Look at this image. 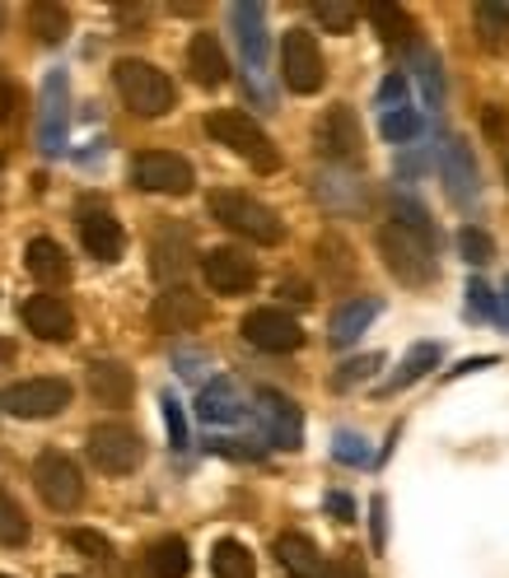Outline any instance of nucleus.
Returning a JSON list of instances; mask_svg holds the SVG:
<instances>
[{"label": "nucleus", "mask_w": 509, "mask_h": 578, "mask_svg": "<svg viewBox=\"0 0 509 578\" xmlns=\"http://www.w3.org/2000/svg\"><path fill=\"white\" fill-rule=\"evenodd\" d=\"M375 243H379L383 266L393 271L402 285H411V290H421V285H435L440 262H435V238H430V233L402 229V225H393V219H388V225H379Z\"/></svg>", "instance_id": "nucleus-1"}, {"label": "nucleus", "mask_w": 509, "mask_h": 578, "mask_svg": "<svg viewBox=\"0 0 509 578\" xmlns=\"http://www.w3.org/2000/svg\"><path fill=\"white\" fill-rule=\"evenodd\" d=\"M112 85H117L122 103H127L136 117H164V112H173V103H178V89H173V79H169L160 66L136 62V56H127V62L112 66Z\"/></svg>", "instance_id": "nucleus-2"}, {"label": "nucleus", "mask_w": 509, "mask_h": 578, "mask_svg": "<svg viewBox=\"0 0 509 578\" xmlns=\"http://www.w3.org/2000/svg\"><path fill=\"white\" fill-rule=\"evenodd\" d=\"M206 131H210L225 150L239 154L243 164L258 168V173H277V168H281V150L271 145V135H267L258 122H252L248 112H239V108L210 112V117H206Z\"/></svg>", "instance_id": "nucleus-3"}, {"label": "nucleus", "mask_w": 509, "mask_h": 578, "mask_svg": "<svg viewBox=\"0 0 509 578\" xmlns=\"http://www.w3.org/2000/svg\"><path fill=\"white\" fill-rule=\"evenodd\" d=\"M210 215L220 219V225L229 233H239L248 238V243H281V215L262 206L258 196H248V192H210Z\"/></svg>", "instance_id": "nucleus-4"}, {"label": "nucleus", "mask_w": 509, "mask_h": 578, "mask_svg": "<svg viewBox=\"0 0 509 578\" xmlns=\"http://www.w3.org/2000/svg\"><path fill=\"white\" fill-rule=\"evenodd\" d=\"M71 406V383L66 378H24L0 392V411L14 421H52Z\"/></svg>", "instance_id": "nucleus-5"}, {"label": "nucleus", "mask_w": 509, "mask_h": 578, "mask_svg": "<svg viewBox=\"0 0 509 578\" xmlns=\"http://www.w3.org/2000/svg\"><path fill=\"white\" fill-rule=\"evenodd\" d=\"M33 486H37V494H43V504L56 509V513L80 509V500H85V476H80V467H75L66 452H56V448L37 452Z\"/></svg>", "instance_id": "nucleus-6"}, {"label": "nucleus", "mask_w": 509, "mask_h": 578, "mask_svg": "<svg viewBox=\"0 0 509 578\" xmlns=\"http://www.w3.org/2000/svg\"><path fill=\"white\" fill-rule=\"evenodd\" d=\"M89 462L99 467L104 476H131L136 467L145 462V444H141V434H136L131 425H94L89 429Z\"/></svg>", "instance_id": "nucleus-7"}, {"label": "nucleus", "mask_w": 509, "mask_h": 578, "mask_svg": "<svg viewBox=\"0 0 509 578\" xmlns=\"http://www.w3.org/2000/svg\"><path fill=\"white\" fill-rule=\"evenodd\" d=\"M131 183L141 192H154V196H187L197 187V173H192L183 154L145 150V154H136V164H131Z\"/></svg>", "instance_id": "nucleus-8"}, {"label": "nucleus", "mask_w": 509, "mask_h": 578, "mask_svg": "<svg viewBox=\"0 0 509 578\" xmlns=\"http://www.w3.org/2000/svg\"><path fill=\"white\" fill-rule=\"evenodd\" d=\"M71 135V79L66 70H47L43 94H37V150L62 154Z\"/></svg>", "instance_id": "nucleus-9"}, {"label": "nucleus", "mask_w": 509, "mask_h": 578, "mask_svg": "<svg viewBox=\"0 0 509 578\" xmlns=\"http://www.w3.org/2000/svg\"><path fill=\"white\" fill-rule=\"evenodd\" d=\"M281 75L295 94H318L327 85V62H323L318 37L304 29H290L281 43Z\"/></svg>", "instance_id": "nucleus-10"}, {"label": "nucleus", "mask_w": 509, "mask_h": 578, "mask_svg": "<svg viewBox=\"0 0 509 578\" xmlns=\"http://www.w3.org/2000/svg\"><path fill=\"white\" fill-rule=\"evenodd\" d=\"M239 331H243L248 346H258L267 355H290V350L304 346V327L281 308H252Z\"/></svg>", "instance_id": "nucleus-11"}, {"label": "nucleus", "mask_w": 509, "mask_h": 578, "mask_svg": "<svg viewBox=\"0 0 509 578\" xmlns=\"http://www.w3.org/2000/svg\"><path fill=\"white\" fill-rule=\"evenodd\" d=\"M229 29H234V43H239V56L248 75H262L267 70V52H271V37H267V10L258 0H239L229 6Z\"/></svg>", "instance_id": "nucleus-12"}, {"label": "nucleus", "mask_w": 509, "mask_h": 578, "mask_svg": "<svg viewBox=\"0 0 509 578\" xmlns=\"http://www.w3.org/2000/svg\"><path fill=\"white\" fill-rule=\"evenodd\" d=\"M313 141H318V150L327 159H337V164H350V159H360L365 150V131H360V117L350 103H337L323 112L318 131H313Z\"/></svg>", "instance_id": "nucleus-13"}, {"label": "nucleus", "mask_w": 509, "mask_h": 578, "mask_svg": "<svg viewBox=\"0 0 509 578\" xmlns=\"http://www.w3.org/2000/svg\"><path fill=\"white\" fill-rule=\"evenodd\" d=\"M202 275L215 294H248L258 285V262L243 248H210L202 257Z\"/></svg>", "instance_id": "nucleus-14"}, {"label": "nucleus", "mask_w": 509, "mask_h": 578, "mask_svg": "<svg viewBox=\"0 0 509 578\" xmlns=\"http://www.w3.org/2000/svg\"><path fill=\"white\" fill-rule=\"evenodd\" d=\"M202 323H206V298L192 294V290H183V285H169V290L150 304V327L164 331V336L197 331Z\"/></svg>", "instance_id": "nucleus-15"}, {"label": "nucleus", "mask_w": 509, "mask_h": 578, "mask_svg": "<svg viewBox=\"0 0 509 578\" xmlns=\"http://www.w3.org/2000/svg\"><path fill=\"white\" fill-rule=\"evenodd\" d=\"M258 421H262L267 444H277V448H300L304 444V415L285 392H277V388L258 392Z\"/></svg>", "instance_id": "nucleus-16"}, {"label": "nucleus", "mask_w": 509, "mask_h": 578, "mask_svg": "<svg viewBox=\"0 0 509 578\" xmlns=\"http://www.w3.org/2000/svg\"><path fill=\"white\" fill-rule=\"evenodd\" d=\"M440 177L448 196H454V206H467L481 196V177H477V159L473 150H467V141H458V135H444L440 141Z\"/></svg>", "instance_id": "nucleus-17"}, {"label": "nucleus", "mask_w": 509, "mask_h": 578, "mask_svg": "<svg viewBox=\"0 0 509 578\" xmlns=\"http://www.w3.org/2000/svg\"><path fill=\"white\" fill-rule=\"evenodd\" d=\"M24 327L37 341H71L75 336V313L62 294H33L24 304Z\"/></svg>", "instance_id": "nucleus-18"}, {"label": "nucleus", "mask_w": 509, "mask_h": 578, "mask_svg": "<svg viewBox=\"0 0 509 578\" xmlns=\"http://www.w3.org/2000/svg\"><path fill=\"white\" fill-rule=\"evenodd\" d=\"M192 266V229L187 225H164L150 238V271L160 281H178Z\"/></svg>", "instance_id": "nucleus-19"}, {"label": "nucleus", "mask_w": 509, "mask_h": 578, "mask_svg": "<svg viewBox=\"0 0 509 578\" xmlns=\"http://www.w3.org/2000/svg\"><path fill=\"white\" fill-rule=\"evenodd\" d=\"M80 243L89 257H99V262H117L127 248V229H122V219H117L112 210H80Z\"/></svg>", "instance_id": "nucleus-20"}, {"label": "nucleus", "mask_w": 509, "mask_h": 578, "mask_svg": "<svg viewBox=\"0 0 509 578\" xmlns=\"http://www.w3.org/2000/svg\"><path fill=\"white\" fill-rule=\"evenodd\" d=\"M89 392H94V402L99 406L122 411L136 396V373L127 364H117V360H94L89 364Z\"/></svg>", "instance_id": "nucleus-21"}, {"label": "nucleus", "mask_w": 509, "mask_h": 578, "mask_svg": "<svg viewBox=\"0 0 509 578\" xmlns=\"http://www.w3.org/2000/svg\"><path fill=\"white\" fill-rule=\"evenodd\" d=\"M187 75L197 79L202 89H220L229 79V62H225V47L215 33H197L187 43Z\"/></svg>", "instance_id": "nucleus-22"}, {"label": "nucleus", "mask_w": 509, "mask_h": 578, "mask_svg": "<svg viewBox=\"0 0 509 578\" xmlns=\"http://www.w3.org/2000/svg\"><path fill=\"white\" fill-rule=\"evenodd\" d=\"M197 415L206 425H234L243 421V392L234 378H210V383L197 392Z\"/></svg>", "instance_id": "nucleus-23"}, {"label": "nucleus", "mask_w": 509, "mask_h": 578, "mask_svg": "<svg viewBox=\"0 0 509 578\" xmlns=\"http://www.w3.org/2000/svg\"><path fill=\"white\" fill-rule=\"evenodd\" d=\"M383 313V298H369V294H360V298H346V304L332 313V346H350L356 336H365L369 331V323Z\"/></svg>", "instance_id": "nucleus-24"}, {"label": "nucleus", "mask_w": 509, "mask_h": 578, "mask_svg": "<svg viewBox=\"0 0 509 578\" xmlns=\"http://www.w3.org/2000/svg\"><path fill=\"white\" fill-rule=\"evenodd\" d=\"M271 550H277V565L290 578H318L323 574V555H318V546H313L304 532H281Z\"/></svg>", "instance_id": "nucleus-25"}, {"label": "nucleus", "mask_w": 509, "mask_h": 578, "mask_svg": "<svg viewBox=\"0 0 509 578\" xmlns=\"http://www.w3.org/2000/svg\"><path fill=\"white\" fill-rule=\"evenodd\" d=\"M24 266H29L33 281H43V285L71 281V257L62 252V243H52V238H33L24 248Z\"/></svg>", "instance_id": "nucleus-26"}, {"label": "nucleus", "mask_w": 509, "mask_h": 578, "mask_svg": "<svg viewBox=\"0 0 509 578\" xmlns=\"http://www.w3.org/2000/svg\"><path fill=\"white\" fill-rule=\"evenodd\" d=\"M440 364V346L435 341H416L407 355H402V364H398V373L388 378V383L379 388V396H393V392H402V388H411V383H421V378Z\"/></svg>", "instance_id": "nucleus-27"}, {"label": "nucleus", "mask_w": 509, "mask_h": 578, "mask_svg": "<svg viewBox=\"0 0 509 578\" xmlns=\"http://www.w3.org/2000/svg\"><path fill=\"white\" fill-rule=\"evenodd\" d=\"M192 569V555L183 536H164L145 550V578H187Z\"/></svg>", "instance_id": "nucleus-28"}, {"label": "nucleus", "mask_w": 509, "mask_h": 578, "mask_svg": "<svg viewBox=\"0 0 509 578\" xmlns=\"http://www.w3.org/2000/svg\"><path fill=\"white\" fill-rule=\"evenodd\" d=\"M29 29H33L37 43L56 47V43H66V33H71V14H66V6H56V0H33V6H29Z\"/></svg>", "instance_id": "nucleus-29"}, {"label": "nucleus", "mask_w": 509, "mask_h": 578, "mask_svg": "<svg viewBox=\"0 0 509 578\" xmlns=\"http://www.w3.org/2000/svg\"><path fill=\"white\" fill-rule=\"evenodd\" d=\"M210 574L215 578H258V560H252V550L243 542L225 536V542H215V550H210Z\"/></svg>", "instance_id": "nucleus-30"}, {"label": "nucleus", "mask_w": 509, "mask_h": 578, "mask_svg": "<svg viewBox=\"0 0 509 578\" xmlns=\"http://www.w3.org/2000/svg\"><path fill=\"white\" fill-rule=\"evenodd\" d=\"M369 24H375L383 43H393V47L416 43V24H411V14L402 6H369Z\"/></svg>", "instance_id": "nucleus-31"}, {"label": "nucleus", "mask_w": 509, "mask_h": 578, "mask_svg": "<svg viewBox=\"0 0 509 578\" xmlns=\"http://www.w3.org/2000/svg\"><path fill=\"white\" fill-rule=\"evenodd\" d=\"M421 131H425V117L416 108H393L379 117V135L388 145H411V141H421Z\"/></svg>", "instance_id": "nucleus-32"}, {"label": "nucleus", "mask_w": 509, "mask_h": 578, "mask_svg": "<svg viewBox=\"0 0 509 578\" xmlns=\"http://www.w3.org/2000/svg\"><path fill=\"white\" fill-rule=\"evenodd\" d=\"M477 14V33H481V43L500 52L505 47V37H509V6L505 0H481V6L473 10Z\"/></svg>", "instance_id": "nucleus-33"}, {"label": "nucleus", "mask_w": 509, "mask_h": 578, "mask_svg": "<svg viewBox=\"0 0 509 578\" xmlns=\"http://www.w3.org/2000/svg\"><path fill=\"white\" fill-rule=\"evenodd\" d=\"M411 66L421 75V89L430 98V108H444V75H440V56L425 43H411Z\"/></svg>", "instance_id": "nucleus-34"}, {"label": "nucleus", "mask_w": 509, "mask_h": 578, "mask_svg": "<svg viewBox=\"0 0 509 578\" xmlns=\"http://www.w3.org/2000/svg\"><path fill=\"white\" fill-rule=\"evenodd\" d=\"M24 542H29V517L14 494L0 486V546H24Z\"/></svg>", "instance_id": "nucleus-35"}, {"label": "nucleus", "mask_w": 509, "mask_h": 578, "mask_svg": "<svg viewBox=\"0 0 509 578\" xmlns=\"http://www.w3.org/2000/svg\"><path fill=\"white\" fill-rule=\"evenodd\" d=\"M458 252H463V262L486 266V262L496 257V238L486 233V229H477V225H467V229L458 233Z\"/></svg>", "instance_id": "nucleus-36"}, {"label": "nucleus", "mask_w": 509, "mask_h": 578, "mask_svg": "<svg viewBox=\"0 0 509 578\" xmlns=\"http://www.w3.org/2000/svg\"><path fill=\"white\" fill-rule=\"evenodd\" d=\"M313 19H318L327 33H350V29H356V19H360V10L342 6V0H318V6H313Z\"/></svg>", "instance_id": "nucleus-37"}, {"label": "nucleus", "mask_w": 509, "mask_h": 578, "mask_svg": "<svg viewBox=\"0 0 509 578\" xmlns=\"http://www.w3.org/2000/svg\"><path fill=\"white\" fill-rule=\"evenodd\" d=\"M379 364H383V355H356V360H346L337 373H332V388H337V392L356 388V383H365V378L375 373Z\"/></svg>", "instance_id": "nucleus-38"}, {"label": "nucleus", "mask_w": 509, "mask_h": 578, "mask_svg": "<svg viewBox=\"0 0 509 578\" xmlns=\"http://www.w3.org/2000/svg\"><path fill=\"white\" fill-rule=\"evenodd\" d=\"M332 457H337V462H346V467H365V462H369V448H365L360 434L337 429V438H332Z\"/></svg>", "instance_id": "nucleus-39"}, {"label": "nucleus", "mask_w": 509, "mask_h": 578, "mask_svg": "<svg viewBox=\"0 0 509 578\" xmlns=\"http://www.w3.org/2000/svg\"><path fill=\"white\" fill-rule=\"evenodd\" d=\"M160 406H164V429H169V444L173 448H187V415H183V402L173 392L160 396Z\"/></svg>", "instance_id": "nucleus-40"}, {"label": "nucleus", "mask_w": 509, "mask_h": 578, "mask_svg": "<svg viewBox=\"0 0 509 578\" xmlns=\"http://www.w3.org/2000/svg\"><path fill=\"white\" fill-rule=\"evenodd\" d=\"M467 304H473V313H481V317H496V323H505V317H509V308H500V304H496V294L486 290L481 281L467 285Z\"/></svg>", "instance_id": "nucleus-41"}, {"label": "nucleus", "mask_w": 509, "mask_h": 578, "mask_svg": "<svg viewBox=\"0 0 509 578\" xmlns=\"http://www.w3.org/2000/svg\"><path fill=\"white\" fill-rule=\"evenodd\" d=\"M71 546H75V550H85L89 560H112V546H108V536H99V532H89V527H80V532H71Z\"/></svg>", "instance_id": "nucleus-42"}, {"label": "nucleus", "mask_w": 509, "mask_h": 578, "mask_svg": "<svg viewBox=\"0 0 509 578\" xmlns=\"http://www.w3.org/2000/svg\"><path fill=\"white\" fill-rule=\"evenodd\" d=\"M379 108L393 112V108H407V75H388L379 85Z\"/></svg>", "instance_id": "nucleus-43"}, {"label": "nucleus", "mask_w": 509, "mask_h": 578, "mask_svg": "<svg viewBox=\"0 0 509 578\" xmlns=\"http://www.w3.org/2000/svg\"><path fill=\"white\" fill-rule=\"evenodd\" d=\"M388 504H383V494H375L369 500V542H375V550H383L388 546Z\"/></svg>", "instance_id": "nucleus-44"}, {"label": "nucleus", "mask_w": 509, "mask_h": 578, "mask_svg": "<svg viewBox=\"0 0 509 578\" xmlns=\"http://www.w3.org/2000/svg\"><path fill=\"white\" fill-rule=\"evenodd\" d=\"M19 103H24V94H19V85H14V79L0 75V122H14Z\"/></svg>", "instance_id": "nucleus-45"}, {"label": "nucleus", "mask_w": 509, "mask_h": 578, "mask_svg": "<svg viewBox=\"0 0 509 578\" xmlns=\"http://www.w3.org/2000/svg\"><path fill=\"white\" fill-rule=\"evenodd\" d=\"M318 578H369V574L360 569V560H356V555H342V560L323 565V574H318Z\"/></svg>", "instance_id": "nucleus-46"}, {"label": "nucleus", "mask_w": 509, "mask_h": 578, "mask_svg": "<svg viewBox=\"0 0 509 578\" xmlns=\"http://www.w3.org/2000/svg\"><path fill=\"white\" fill-rule=\"evenodd\" d=\"M486 131H491V141L505 145V135H509V117H505V108H486Z\"/></svg>", "instance_id": "nucleus-47"}, {"label": "nucleus", "mask_w": 509, "mask_h": 578, "mask_svg": "<svg viewBox=\"0 0 509 578\" xmlns=\"http://www.w3.org/2000/svg\"><path fill=\"white\" fill-rule=\"evenodd\" d=\"M327 513H332V517H342V523H350V517H356V504H350L346 494L332 490V494H327Z\"/></svg>", "instance_id": "nucleus-48"}, {"label": "nucleus", "mask_w": 509, "mask_h": 578, "mask_svg": "<svg viewBox=\"0 0 509 578\" xmlns=\"http://www.w3.org/2000/svg\"><path fill=\"white\" fill-rule=\"evenodd\" d=\"M496 360H491V355H477V360H463L458 369H448L444 378H463V373H477V369H491Z\"/></svg>", "instance_id": "nucleus-49"}, {"label": "nucleus", "mask_w": 509, "mask_h": 578, "mask_svg": "<svg viewBox=\"0 0 509 578\" xmlns=\"http://www.w3.org/2000/svg\"><path fill=\"white\" fill-rule=\"evenodd\" d=\"M197 364H202L197 355H178V373H183V378H192V373H202Z\"/></svg>", "instance_id": "nucleus-50"}, {"label": "nucleus", "mask_w": 509, "mask_h": 578, "mask_svg": "<svg viewBox=\"0 0 509 578\" xmlns=\"http://www.w3.org/2000/svg\"><path fill=\"white\" fill-rule=\"evenodd\" d=\"M285 294L295 298V304H308V290H304V285H285Z\"/></svg>", "instance_id": "nucleus-51"}, {"label": "nucleus", "mask_w": 509, "mask_h": 578, "mask_svg": "<svg viewBox=\"0 0 509 578\" xmlns=\"http://www.w3.org/2000/svg\"><path fill=\"white\" fill-rule=\"evenodd\" d=\"M505 308H509V275H505Z\"/></svg>", "instance_id": "nucleus-52"}, {"label": "nucleus", "mask_w": 509, "mask_h": 578, "mask_svg": "<svg viewBox=\"0 0 509 578\" xmlns=\"http://www.w3.org/2000/svg\"><path fill=\"white\" fill-rule=\"evenodd\" d=\"M0 24H6V10H0Z\"/></svg>", "instance_id": "nucleus-53"}, {"label": "nucleus", "mask_w": 509, "mask_h": 578, "mask_svg": "<svg viewBox=\"0 0 509 578\" xmlns=\"http://www.w3.org/2000/svg\"><path fill=\"white\" fill-rule=\"evenodd\" d=\"M0 578H10V574H0Z\"/></svg>", "instance_id": "nucleus-54"}, {"label": "nucleus", "mask_w": 509, "mask_h": 578, "mask_svg": "<svg viewBox=\"0 0 509 578\" xmlns=\"http://www.w3.org/2000/svg\"><path fill=\"white\" fill-rule=\"evenodd\" d=\"M0 164H6V159H0Z\"/></svg>", "instance_id": "nucleus-55"}, {"label": "nucleus", "mask_w": 509, "mask_h": 578, "mask_svg": "<svg viewBox=\"0 0 509 578\" xmlns=\"http://www.w3.org/2000/svg\"><path fill=\"white\" fill-rule=\"evenodd\" d=\"M66 578H71V574H66Z\"/></svg>", "instance_id": "nucleus-56"}]
</instances>
